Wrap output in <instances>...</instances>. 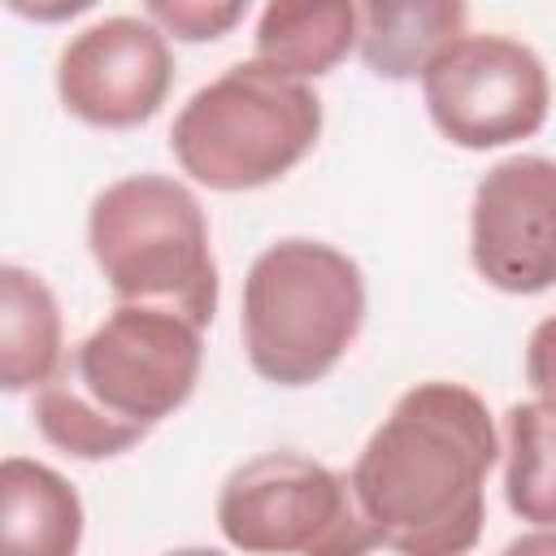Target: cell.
<instances>
[{
	"label": "cell",
	"instance_id": "cell-1",
	"mask_svg": "<svg viewBox=\"0 0 556 556\" xmlns=\"http://www.w3.org/2000/svg\"><path fill=\"white\" fill-rule=\"evenodd\" d=\"M500 430L486 400L447 378L408 387L348 469L352 495L395 556H469L486 526Z\"/></svg>",
	"mask_w": 556,
	"mask_h": 556
},
{
	"label": "cell",
	"instance_id": "cell-2",
	"mask_svg": "<svg viewBox=\"0 0 556 556\" xmlns=\"http://www.w3.org/2000/svg\"><path fill=\"white\" fill-rule=\"evenodd\" d=\"M200 365V326L169 308L117 304L35 391V430L78 460L122 456L191 400Z\"/></svg>",
	"mask_w": 556,
	"mask_h": 556
},
{
	"label": "cell",
	"instance_id": "cell-3",
	"mask_svg": "<svg viewBox=\"0 0 556 556\" xmlns=\"http://www.w3.org/2000/svg\"><path fill=\"white\" fill-rule=\"evenodd\" d=\"M365 326V274L326 239H278L243 278L239 339L256 378L274 387L321 382Z\"/></svg>",
	"mask_w": 556,
	"mask_h": 556
},
{
	"label": "cell",
	"instance_id": "cell-4",
	"mask_svg": "<svg viewBox=\"0 0 556 556\" xmlns=\"http://www.w3.org/2000/svg\"><path fill=\"white\" fill-rule=\"evenodd\" d=\"M87 248L117 304H148L208 326L222 278L195 191L169 174H126L87 208Z\"/></svg>",
	"mask_w": 556,
	"mask_h": 556
},
{
	"label": "cell",
	"instance_id": "cell-5",
	"mask_svg": "<svg viewBox=\"0 0 556 556\" xmlns=\"http://www.w3.org/2000/svg\"><path fill=\"white\" fill-rule=\"evenodd\" d=\"M321 96L313 83L269 65L235 61L174 113L169 152L208 191H256L291 174L321 139Z\"/></svg>",
	"mask_w": 556,
	"mask_h": 556
},
{
	"label": "cell",
	"instance_id": "cell-6",
	"mask_svg": "<svg viewBox=\"0 0 556 556\" xmlns=\"http://www.w3.org/2000/svg\"><path fill=\"white\" fill-rule=\"evenodd\" d=\"M217 530L243 556H369L378 547L348 473L291 447L226 473Z\"/></svg>",
	"mask_w": 556,
	"mask_h": 556
},
{
	"label": "cell",
	"instance_id": "cell-7",
	"mask_svg": "<svg viewBox=\"0 0 556 556\" xmlns=\"http://www.w3.org/2000/svg\"><path fill=\"white\" fill-rule=\"evenodd\" d=\"M421 100L447 143L491 152L543 130L552 83L543 56L526 39L465 30L421 70Z\"/></svg>",
	"mask_w": 556,
	"mask_h": 556
},
{
	"label": "cell",
	"instance_id": "cell-8",
	"mask_svg": "<svg viewBox=\"0 0 556 556\" xmlns=\"http://www.w3.org/2000/svg\"><path fill=\"white\" fill-rule=\"evenodd\" d=\"M174 87L169 39L135 13H113L78 35L56 56L61 104L100 130H130L161 113Z\"/></svg>",
	"mask_w": 556,
	"mask_h": 556
},
{
	"label": "cell",
	"instance_id": "cell-9",
	"mask_svg": "<svg viewBox=\"0 0 556 556\" xmlns=\"http://www.w3.org/2000/svg\"><path fill=\"white\" fill-rule=\"evenodd\" d=\"M469 261L508 295H539L556 278V165L539 152L495 161L469 204Z\"/></svg>",
	"mask_w": 556,
	"mask_h": 556
},
{
	"label": "cell",
	"instance_id": "cell-10",
	"mask_svg": "<svg viewBox=\"0 0 556 556\" xmlns=\"http://www.w3.org/2000/svg\"><path fill=\"white\" fill-rule=\"evenodd\" d=\"M83 534V495L61 469L0 456V556H78Z\"/></svg>",
	"mask_w": 556,
	"mask_h": 556
},
{
	"label": "cell",
	"instance_id": "cell-11",
	"mask_svg": "<svg viewBox=\"0 0 556 556\" xmlns=\"http://www.w3.org/2000/svg\"><path fill=\"white\" fill-rule=\"evenodd\" d=\"M65 361V321L52 287L0 261V391H39Z\"/></svg>",
	"mask_w": 556,
	"mask_h": 556
},
{
	"label": "cell",
	"instance_id": "cell-12",
	"mask_svg": "<svg viewBox=\"0 0 556 556\" xmlns=\"http://www.w3.org/2000/svg\"><path fill=\"white\" fill-rule=\"evenodd\" d=\"M469 9L456 0H374L356 4V52L361 61L387 78L408 83L456 39L465 35Z\"/></svg>",
	"mask_w": 556,
	"mask_h": 556
},
{
	"label": "cell",
	"instance_id": "cell-13",
	"mask_svg": "<svg viewBox=\"0 0 556 556\" xmlns=\"http://www.w3.org/2000/svg\"><path fill=\"white\" fill-rule=\"evenodd\" d=\"M256 61L313 83L356 48V4L343 0H274L256 17Z\"/></svg>",
	"mask_w": 556,
	"mask_h": 556
},
{
	"label": "cell",
	"instance_id": "cell-14",
	"mask_svg": "<svg viewBox=\"0 0 556 556\" xmlns=\"http://www.w3.org/2000/svg\"><path fill=\"white\" fill-rule=\"evenodd\" d=\"M504 500L508 508L539 526L556 517V486H552V400L534 395L504 413Z\"/></svg>",
	"mask_w": 556,
	"mask_h": 556
},
{
	"label": "cell",
	"instance_id": "cell-15",
	"mask_svg": "<svg viewBox=\"0 0 556 556\" xmlns=\"http://www.w3.org/2000/svg\"><path fill=\"white\" fill-rule=\"evenodd\" d=\"M248 4L243 0H148L143 4V17L169 39H182V43H208V39H222L230 35L239 22H243Z\"/></svg>",
	"mask_w": 556,
	"mask_h": 556
},
{
	"label": "cell",
	"instance_id": "cell-16",
	"mask_svg": "<svg viewBox=\"0 0 556 556\" xmlns=\"http://www.w3.org/2000/svg\"><path fill=\"white\" fill-rule=\"evenodd\" d=\"M500 556H556L552 526H539V530H530V534H517Z\"/></svg>",
	"mask_w": 556,
	"mask_h": 556
},
{
	"label": "cell",
	"instance_id": "cell-17",
	"mask_svg": "<svg viewBox=\"0 0 556 556\" xmlns=\"http://www.w3.org/2000/svg\"><path fill=\"white\" fill-rule=\"evenodd\" d=\"M13 9H17L22 17H43V22H48V17H74V13H87L83 0H78V4H56V9H26V4H13Z\"/></svg>",
	"mask_w": 556,
	"mask_h": 556
},
{
	"label": "cell",
	"instance_id": "cell-18",
	"mask_svg": "<svg viewBox=\"0 0 556 556\" xmlns=\"http://www.w3.org/2000/svg\"><path fill=\"white\" fill-rule=\"evenodd\" d=\"M165 556H226V552H217V547H174Z\"/></svg>",
	"mask_w": 556,
	"mask_h": 556
}]
</instances>
